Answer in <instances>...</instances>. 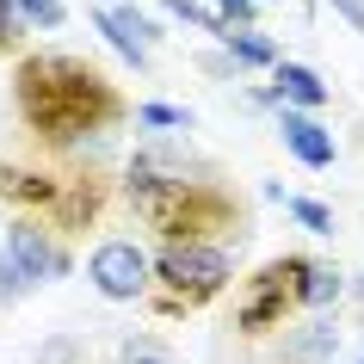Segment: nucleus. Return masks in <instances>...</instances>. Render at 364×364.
<instances>
[{
	"instance_id": "1",
	"label": "nucleus",
	"mask_w": 364,
	"mask_h": 364,
	"mask_svg": "<svg viewBox=\"0 0 364 364\" xmlns=\"http://www.w3.org/2000/svg\"><path fill=\"white\" fill-rule=\"evenodd\" d=\"M13 93H19V117L31 124V136L56 142V149L87 142V136H99V130H112L117 117L130 112V105H124V93L99 75L93 62L62 56V50L25 56V62H19V80H13Z\"/></svg>"
},
{
	"instance_id": "2",
	"label": "nucleus",
	"mask_w": 364,
	"mask_h": 364,
	"mask_svg": "<svg viewBox=\"0 0 364 364\" xmlns=\"http://www.w3.org/2000/svg\"><path fill=\"white\" fill-rule=\"evenodd\" d=\"M124 198H130V210L161 229L167 241H210V235L235 229L241 210H235V198L216 186V179H198L186 173V161H173V154L149 149L136 154L130 173H124Z\"/></svg>"
},
{
	"instance_id": "3",
	"label": "nucleus",
	"mask_w": 364,
	"mask_h": 364,
	"mask_svg": "<svg viewBox=\"0 0 364 364\" xmlns=\"http://www.w3.org/2000/svg\"><path fill=\"white\" fill-rule=\"evenodd\" d=\"M149 284L167 290V303L161 309H198V303H210V296H223L235 278V259L223 247H210V241H167V247L149 259Z\"/></svg>"
},
{
	"instance_id": "4",
	"label": "nucleus",
	"mask_w": 364,
	"mask_h": 364,
	"mask_svg": "<svg viewBox=\"0 0 364 364\" xmlns=\"http://www.w3.org/2000/svg\"><path fill=\"white\" fill-rule=\"evenodd\" d=\"M303 253H284V259H272L259 278L247 284L241 309H235V327L241 333H266V327H284V315L296 309V278H303Z\"/></svg>"
},
{
	"instance_id": "5",
	"label": "nucleus",
	"mask_w": 364,
	"mask_h": 364,
	"mask_svg": "<svg viewBox=\"0 0 364 364\" xmlns=\"http://www.w3.org/2000/svg\"><path fill=\"white\" fill-rule=\"evenodd\" d=\"M0 259L19 272L25 290L56 284V278H68V266H75V259L50 241V229H38V223H13V229H6V241H0Z\"/></svg>"
},
{
	"instance_id": "6",
	"label": "nucleus",
	"mask_w": 364,
	"mask_h": 364,
	"mask_svg": "<svg viewBox=\"0 0 364 364\" xmlns=\"http://www.w3.org/2000/svg\"><path fill=\"white\" fill-rule=\"evenodd\" d=\"M87 278H93L99 296H112V303H136V296L149 290V253L136 247V241H99L93 259H87Z\"/></svg>"
},
{
	"instance_id": "7",
	"label": "nucleus",
	"mask_w": 364,
	"mask_h": 364,
	"mask_svg": "<svg viewBox=\"0 0 364 364\" xmlns=\"http://www.w3.org/2000/svg\"><path fill=\"white\" fill-rule=\"evenodd\" d=\"M278 136H284V149L296 154V161H303V167H333V130H321V124H315V117L309 112H290V105H278Z\"/></svg>"
},
{
	"instance_id": "8",
	"label": "nucleus",
	"mask_w": 364,
	"mask_h": 364,
	"mask_svg": "<svg viewBox=\"0 0 364 364\" xmlns=\"http://www.w3.org/2000/svg\"><path fill=\"white\" fill-rule=\"evenodd\" d=\"M272 99L290 105V112H321L327 105V80L315 75V68H303V62L278 56V68H272Z\"/></svg>"
},
{
	"instance_id": "9",
	"label": "nucleus",
	"mask_w": 364,
	"mask_h": 364,
	"mask_svg": "<svg viewBox=\"0 0 364 364\" xmlns=\"http://www.w3.org/2000/svg\"><path fill=\"white\" fill-rule=\"evenodd\" d=\"M0 198H13V204H38V210H56L62 179H50V173H25V167H6V161H0Z\"/></svg>"
},
{
	"instance_id": "10",
	"label": "nucleus",
	"mask_w": 364,
	"mask_h": 364,
	"mask_svg": "<svg viewBox=\"0 0 364 364\" xmlns=\"http://www.w3.org/2000/svg\"><path fill=\"white\" fill-rule=\"evenodd\" d=\"M340 290H346L340 272L321 266V259H309L303 278H296V309H333V303H340Z\"/></svg>"
},
{
	"instance_id": "11",
	"label": "nucleus",
	"mask_w": 364,
	"mask_h": 364,
	"mask_svg": "<svg viewBox=\"0 0 364 364\" xmlns=\"http://www.w3.org/2000/svg\"><path fill=\"white\" fill-rule=\"evenodd\" d=\"M223 56L235 62V68H278V50H272V38H259V31H223Z\"/></svg>"
},
{
	"instance_id": "12",
	"label": "nucleus",
	"mask_w": 364,
	"mask_h": 364,
	"mask_svg": "<svg viewBox=\"0 0 364 364\" xmlns=\"http://www.w3.org/2000/svg\"><path fill=\"white\" fill-rule=\"evenodd\" d=\"M333 346H340V327H333V315H321L309 333L290 340V358H296V364H321V358H333Z\"/></svg>"
},
{
	"instance_id": "13",
	"label": "nucleus",
	"mask_w": 364,
	"mask_h": 364,
	"mask_svg": "<svg viewBox=\"0 0 364 364\" xmlns=\"http://www.w3.org/2000/svg\"><path fill=\"white\" fill-rule=\"evenodd\" d=\"M93 25H99V38L112 43V50H117L124 62H130V68H142V62H149V50H142V43H136L130 31H124V25H117V13H112V6H99V13H93Z\"/></svg>"
},
{
	"instance_id": "14",
	"label": "nucleus",
	"mask_w": 364,
	"mask_h": 364,
	"mask_svg": "<svg viewBox=\"0 0 364 364\" xmlns=\"http://www.w3.org/2000/svg\"><path fill=\"white\" fill-rule=\"evenodd\" d=\"M161 6H167V19H186V25H198V31H210V38H223V31H229V25L216 19L204 0H161Z\"/></svg>"
},
{
	"instance_id": "15",
	"label": "nucleus",
	"mask_w": 364,
	"mask_h": 364,
	"mask_svg": "<svg viewBox=\"0 0 364 364\" xmlns=\"http://www.w3.org/2000/svg\"><path fill=\"white\" fill-rule=\"evenodd\" d=\"M13 13H19V25H38V31H56V25L68 19L62 0H13Z\"/></svg>"
},
{
	"instance_id": "16",
	"label": "nucleus",
	"mask_w": 364,
	"mask_h": 364,
	"mask_svg": "<svg viewBox=\"0 0 364 364\" xmlns=\"http://www.w3.org/2000/svg\"><path fill=\"white\" fill-rule=\"evenodd\" d=\"M284 210L296 216L309 235H333V210H327V204H315V198H284Z\"/></svg>"
},
{
	"instance_id": "17",
	"label": "nucleus",
	"mask_w": 364,
	"mask_h": 364,
	"mask_svg": "<svg viewBox=\"0 0 364 364\" xmlns=\"http://www.w3.org/2000/svg\"><path fill=\"white\" fill-rule=\"evenodd\" d=\"M136 117H142L149 130H192V112H186V105H161V99H149Z\"/></svg>"
},
{
	"instance_id": "18",
	"label": "nucleus",
	"mask_w": 364,
	"mask_h": 364,
	"mask_svg": "<svg viewBox=\"0 0 364 364\" xmlns=\"http://www.w3.org/2000/svg\"><path fill=\"white\" fill-rule=\"evenodd\" d=\"M117 364H179L161 340H124L117 346Z\"/></svg>"
},
{
	"instance_id": "19",
	"label": "nucleus",
	"mask_w": 364,
	"mask_h": 364,
	"mask_svg": "<svg viewBox=\"0 0 364 364\" xmlns=\"http://www.w3.org/2000/svg\"><path fill=\"white\" fill-rule=\"evenodd\" d=\"M210 13L229 31H253V13H259V0H210Z\"/></svg>"
},
{
	"instance_id": "20",
	"label": "nucleus",
	"mask_w": 364,
	"mask_h": 364,
	"mask_svg": "<svg viewBox=\"0 0 364 364\" xmlns=\"http://www.w3.org/2000/svg\"><path fill=\"white\" fill-rule=\"evenodd\" d=\"M327 6H333V13H340V19L352 25L358 38H364V0H327Z\"/></svg>"
},
{
	"instance_id": "21",
	"label": "nucleus",
	"mask_w": 364,
	"mask_h": 364,
	"mask_svg": "<svg viewBox=\"0 0 364 364\" xmlns=\"http://www.w3.org/2000/svg\"><path fill=\"white\" fill-rule=\"evenodd\" d=\"M13 38H19V13H13V0H0V50Z\"/></svg>"
},
{
	"instance_id": "22",
	"label": "nucleus",
	"mask_w": 364,
	"mask_h": 364,
	"mask_svg": "<svg viewBox=\"0 0 364 364\" xmlns=\"http://www.w3.org/2000/svg\"><path fill=\"white\" fill-rule=\"evenodd\" d=\"M358 296H364V284H358Z\"/></svg>"
},
{
	"instance_id": "23",
	"label": "nucleus",
	"mask_w": 364,
	"mask_h": 364,
	"mask_svg": "<svg viewBox=\"0 0 364 364\" xmlns=\"http://www.w3.org/2000/svg\"><path fill=\"white\" fill-rule=\"evenodd\" d=\"M358 364H364V358H358Z\"/></svg>"
}]
</instances>
